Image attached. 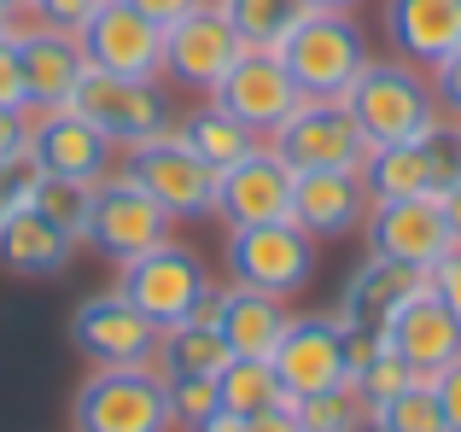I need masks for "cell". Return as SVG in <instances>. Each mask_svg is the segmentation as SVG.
Segmentation results:
<instances>
[{"label": "cell", "mask_w": 461, "mask_h": 432, "mask_svg": "<svg viewBox=\"0 0 461 432\" xmlns=\"http://www.w3.org/2000/svg\"><path fill=\"white\" fill-rule=\"evenodd\" d=\"M350 112V123L362 129L368 147H397V140H420L427 129L444 123V105L432 94V82L420 76L415 65L392 58V65H368L350 94L339 100Z\"/></svg>", "instance_id": "cell-1"}, {"label": "cell", "mask_w": 461, "mask_h": 432, "mask_svg": "<svg viewBox=\"0 0 461 432\" xmlns=\"http://www.w3.org/2000/svg\"><path fill=\"white\" fill-rule=\"evenodd\" d=\"M269 363H275V374H281L286 403L350 380V368H345V328H339V316H293L286 333H281V345L269 351Z\"/></svg>", "instance_id": "cell-15"}, {"label": "cell", "mask_w": 461, "mask_h": 432, "mask_svg": "<svg viewBox=\"0 0 461 432\" xmlns=\"http://www.w3.org/2000/svg\"><path fill=\"white\" fill-rule=\"evenodd\" d=\"M228 274L269 298H293L315 274V239L298 222H258L228 228Z\"/></svg>", "instance_id": "cell-6"}, {"label": "cell", "mask_w": 461, "mask_h": 432, "mask_svg": "<svg viewBox=\"0 0 461 432\" xmlns=\"http://www.w3.org/2000/svg\"><path fill=\"white\" fill-rule=\"evenodd\" d=\"M117 292L164 333V328H181V321L199 316V304L211 298V281H204V263L193 257L187 246L164 239V246H152V251H140V257L123 263Z\"/></svg>", "instance_id": "cell-4"}, {"label": "cell", "mask_w": 461, "mask_h": 432, "mask_svg": "<svg viewBox=\"0 0 461 432\" xmlns=\"http://www.w3.org/2000/svg\"><path fill=\"white\" fill-rule=\"evenodd\" d=\"M123 176L147 187V194L169 216H211L216 211V170L176 135V129H169V135H158V140L129 147Z\"/></svg>", "instance_id": "cell-8"}, {"label": "cell", "mask_w": 461, "mask_h": 432, "mask_svg": "<svg viewBox=\"0 0 461 432\" xmlns=\"http://www.w3.org/2000/svg\"><path fill=\"white\" fill-rule=\"evenodd\" d=\"M216 216H228V228L293 222V164L275 147H258L240 164L216 170Z\"/></svg>", "instance_id": "cell-13"}, {"label": "cell", "mask_w": 461, "mask_h": 432, "mask_svg": "<svg viewBox=\"0 0 461 432\" xmlns=\"http://www.w3.org/2000/svg\"><path fill=\"white\" fill-rule=\"evenodd\" d=\"M286 304L269 292H258V286H222L216 292V333H222V345L234 356H269L275 345H281L286 333Z\"/></svg>", "instance_id": "cell-24"}, {"label": "cell", "mask_w": 461, "mask_h": 432, "mask_svg": "<svg viewBox=\"0 0 461 432\" xmlns=\"http://www.w3.org/2000/svg\"><path fill=\"white\" fill-rule=\"evenodd\" d=\"M35 211H41L53 228H65L70 239H88V222H94V182L41 176V187H35Z\"/></svg>", "instance_id": "cell-32"}, {"label": "cell", "mask_w": 461, "mask_h": 432, "mask_svg": "<svg viewBox=\"0 0 461 432\" xmlns=\"http://www.w3.org/2000/svg\"><path fill=\"white\" fill-rule=\"evenodd\" d=\"M362 234H368L374 257L409 263V269H420V274L450 251V222H444L438 199H374Z\"/></svg>", "instance_id": "cell-16"}, {"label": "cell", "mask_w": 461, "mask_h": 432, "mask_svg": "<svg viewBox=\"0 0 461 432\" xmlns=\"http://www.w3.org/2000/svg\"><path fill=\"white\" fill-rule=\"evenodd\" d=\"M427 292L438 298L444 310H450L456 328H461V246H450V251H444V257L427 269Z\"/></svg>", "instance_id": "cell-36"}, {"label": "cell", "mask_w": 461, "mask_h": 432, "mask_svg": "<svg viewBox=\"0 0 461 432\" xmlns=\"http://www.w3.org/2000/svg\"><path fill=\"white\" fill-rule=\"evenodd\" d=\"M12 23H18V12H12V6H6V0H0V35H6V30H12Z\"/></svg>", "instance_id": "cell-47"}, {"label": "cell", "mask_w": 461, "mask_h": 432, "mask_svg": "<svg viewBox=\"0 0 461 432\" xmlns=\"http://www.w3.org/2000/svg\"><path fill=\"white\" fill-rule=\"evenodd\" d=\"M158 374L164 380H216L228 363H234V351L222 345V333H216V321H181V328H164V339H158Z\"/></svg>", "instance_id": "cell-26"}, {"label": "cell", "mask_w": 461, "mask_h": 432, "mask_svg": "<svg viewBox=\"0 0 461 432\" xmlns=\"http://www.w3.org/2000/svg\"><path fill=\"white\" fill-rule=\"evenodd\" d=\"M438 205H444V222H450V246H461V182L450 194H438Z\"/></svg>", "instance_id": "cell-44"}, {"label": "cell", "mask_w": 461, "mask_h": 432, "mask_svg": "<svg viewBox=\"0 0 461 432\" xmlns=\"http://www.w3.org/2000/svg\"><path fill=\"white\" fill-rule=\"evenodd\" d=\"M169 415L187 432H199L211 415H222V392L216 380H169Z\"/></svg>", "instance_id": "cell-33"}, {"label": "cell", "mask_w": 461, "mask_h": 432, "mask_svg": "<svg viewBox=\"0 0 461 432\" xmlns=\"http://www.w3.org/2000/svg\"><path fill=\"white\" fill-rule=\"evenodd\" d=\"M374 421L385 432H450V421H444V410H438V392H432L427 374H415L397 398H385L380 410H374Z\"/></svg>", "instance_id": "cell-31"}, {"label": "cell", "mask_w": 461, "mask_h": 432, "mask_svg": "<svg viewBox=\"0 0 461 432\" xmlns=\"http://www.w3.org/2000/svg\"><path fill=\"white\" fill-rule=\"evenodd\" d=\"M30 158H35V170H41V176H65V182H105V170H112V140H105L88 117H77L65 105V112H41L30 123Z\"/></svg>", "instance_id": "cell-20"}, {"label": "cell", "mask_w": 461, "mask_h": 432, "mask_svg": "<svg viewBox=\"0 0 461 432\" xmlns=\"http://www.w3.org/2000/svg\"><path fill=\"white\" fill-rule=\"evenodd\" d=\"M350 432H385V427H380V421H374V415H368V421H357Z\"/></svg>", "instance_id": "cell-49"}, {"label": "cell", "mask_w": 461, "mask_h": 432, "mask_svg": "<svg viewBox=\"0 0 461 432\" xmlns=\"http://www.w3.org/2000/svg\"><path fill=\"white\" fill-rule=\"evenodd\" d=\"M304 6H310V12H357L362 0H304Z\"/></svg>", "instance_id": "cell-46"}, {"label": "cell", "mask_w": 461, "mask_h": 432, "mask_svg": "<svg viewBox=\"0 0 461 432\" xmlns=\"http://www.w3.org/2000/svg\"><path fill=\"white\" fill-rule=\"evenodd\" d=\"M70 339H77V351L88 356L94 368H140V363L158 356V339H164V333H158L123 292H105V298H88V304L70 316Z\"/></svg>", "instance_id": "cell-14"}, {"label": "cell", "mask_w": 461, "mask_h": 432, "mask_svg": "<svg viewBox=\"0 0 461 432\" xmlns=\"http://www.w3.org/2000/svg\"><path fill=\"white\" fill-rule=\"evenodd\" d=\"M228 23H234V35L246 47H258V53H275V47L293 35V23L304 18V0H222Z\"/></svg>", "instance_id": "cell-29"}, {"label": "cell", "mask_w": 461, "mask_h": 432, "mask_svg": "<svg viewBox=\"0 0 461 432\" xmlns=\"http://www.w3.org/2000/svg\"><path fill=\"white\" fill-rule=\"evenodd\" d=\"M199 432H246V421H240V415H228V410H222V415H211V421H204Z\"/></svg>", "instance_id": "cell-45"}, {"label": "cell", "mask_w": 461, "mask_h": 432, "mask_svg": "<svg viewBox=\"0 0 461 432\" xmlns=\"http://www.w3.org/2000/svg\"><path fill=\"white\" fill-rule=\"evenodd\" d=\"M6 6L18 12V18H30V6H35V0H6Z\"/></svg>", "instance_id": "cell-48"}, {"label": "cell", "mask_w": 461, "mask_h": 432, "mask_svg": "<svg viewBox=\"0 0 461 432\" xmlns=\"http://www.w3.org/2000/svg\"><path fill=\"white\" fill-rule=\"evenodd\" d=\"M432 392H438V410H444V421H450V432H461V356L432 374Z\"/></svg>", "instance_id": "cell-40"}, {"label": "cell", "mask_w": 461, "mask_h": 432, "mask_svg": "<svg viewBox=\"0 0 461 432\" xmlns=\"http://www.w3.org/2000/svg\"><path fill=\"white\" fill-rule=\"evenodd\" d=\"M368 182L362 170H293V222L310 239H345L368 222Z\"/></svg>", "instance_id": "cell-18"}, {"label": "cell", "mask_w": 461, "mask_h": 432, "mask_svg": "<svg viewBox=\"0 0 461 432\" xmlns=\"http://www.w3.org/2000/svg\"><path fill=\"white\" fill-rule=\"evenodd\" d=\"M409 380H415V374L403 368V356L380 351V356H374V363H368V368L357 374V392L368 398V410H380V403H385V398H397V392H403Z\"/></svg>", "instance_id": "cell-34"}, {"label": "cell", "mask_w": 461, "mask_h": 432, "mask_svg": "<svg viewBox=\"0 0 461 432\" xmlns=\"http://www.w3.org/2000/svg\"><path fill=\"white\" fill-rule=\"evenodd\" d=\"M35 187H41V170H35L30 152L23 158H0V216L35 205Z\"/></svg>", "instance_id": "cell-35"}, {"label": "cell", "mask_w": 461, "mask_h": 432, "mask_svg": "<svg viewBox=\"0 0 461 432\" xmlns=\"http://www.w3.org/2000/svg\"><path fill=\"white\" fill-rule=\"evenodd\" d=\"M18 58H23V100H30V112H65L82 70H88L77 35L41 30V23L18 30Z\"/></svg>", "instance_id": "cell-21"}, {"label": "cell", "mask_w": 461, "mask_h": 432, "mask_svg": "<svg viewBox=\"0 0 461 432\" xmlns=\"http://www.w3.org/2000/svg\"><path fill=\"white\" fill-rule=\"evenodd\" d=\"M169 380L152 363L140 368H94L70 403L77 432H169Z\"/></svg>", "instance_id": "cell-3"}, {"label": "cell", "mask_w": 461, "mask_h": 432, "mask_svg": "<svg viewBox=\"0 0 461 432\" xmlns=\"http://www.w3.org/2000/svg\"><path fill=\"white\" fill-rule=\"evenodd\" d=\"M204 6H222V0H204Z\"/></svg>", "instance_id": "cell-50"}, {"label": "cell", "mask_w": 461, "mask_h": 432, "mask_svg": "<svg viewBox=\"0 0 461 432\" xmlns=\"http://www.w3.org/2000/svg\"><path fill=\"white\" fill-rule=\"evenodd\" d=\"M385 35L397 58L432 70L461 47V0H385Z\"/></svg>", "instance_id": "cell-23"}, {"label": "cell", "mask_w": 461, "mask_h": 432, "mask_svg": "<svg viewBox=\"0 0 461 432\" xmlns=\"http://www.w3.org/2000/svg\"><path fill=\"white\" fill-rule=\"evenodd\" d=\"M298 432H304V427H298Z\"/></svg>", "instance_id": "cell-51"}, {"label": "cell", "mask_w": 461, "mask_h": 432, "mask_svg": "<svg viewBox=\"0 0 461 432\" xmlns=\"http://www.w3.org/2000/svg\"><path fill=\"white\" fill-rule=\"evenodd\" d=\"M293 415H298V427H304V432H350L357 421H368L374 410H368V398L357 392V380H339V386H327V392L298 398Z\"/></svg>", "instance_id": "cell-30"}, {"label": "cell", "mask_w": 461, "mask_h": 432, "mask_svg": "<svg viewBox=\"0 0 461 432\" xmlns=\"http://www.w3.org/2000/svg\"><path fill=\"white\" fill-rule=\"evenodd\" d=\"M30 152V117L0 105V158H23Z\"/></svg>", "instance_id": "cell-41"}, {"label": "cell", "mask_w": 461, "mask_h": 432, "mask_svg": "<svg viewBox=\"0 0 461 432\" xmlns=\"http://www.w3.org/2000/svg\"><path fill=\"white\" fill-rule=\"evenodd\" d=\"M70 112L88 117L112 147H140V140L169 135V100L158 82H135V76H105V70H82Z\"/></svg>", "instance_id": "cell-7"}, {"label": "cell", "mask_w": 461, "mask_h": 432, "mask_svg": "<svg viewBox=\"0 0 461 432\" xmlns=\"http://www.w3.org/2000/svg\"><path fill=\"white\" fill-rule=\"evenodd\" d=\"M275 53H281L286 76L298 82L304 100H345L350 82L374 65L368 35L350 12H304Z\"/></svg>", "instance_id": "cell-2"}, {"label": "cell", "mask_w": 461, "mask_h": 432, "mask_svg": "<svg viewBox=\"0 0 461 432\" xmlns=\"http://www.w3.org/2000/svg\"><path fill=\"white\" fill-rule=\"evenodd\" d=\"M211 105L228 112L234 123H246L251 135H275V129L304 105V94H298V82L286 76L281 53H258V47H246V53L234 58V70L211 88Z\"/></svg>", "instance_id": "cell-11"}, {"label": "cell", "mask_w": 461, "mask_h": 432, "mask_svg": "<svg viewBox=\"0 0 461 432\" xmlns=\"http://www.w3.org/2000/svg\"><path fill=\"white\" fill-rule=\"evenodd\" d=\"M100 12V0H35L30 6V18H41V30H65V35H77L82 23Z\"/></svg>", "instance_id": "cell-37"}, {"label": "cell", "mask_w": 461, "mask_h": 432, "mask_svg": "<svg viewBox=\"0 0 461 432\" xmlns=\"http://www.w3.org/2000/svg\"><path fill=\"white\" fill-rule=\"evenodd\" d=\"M362 182L374 199H438L461 182V123L444 117L420 140H397V147H374L362 164Z\"/></svg>", "instance_id": "cell-5"}, {"label": "cell", "mask_w": 461, "mask_h": 432, "mask_svg": "<svg viewBox=\"0 0 461 432\" xmlns=\"http://www.w3.org/2000/svg\"><path fill=\"white\" fill-rule=\"evenodd\" d=\"M181 140H187L193 152H199L211 170H228V164H240L246 152H258V135H251L246 123H234L228 112H216V105H204V112H193L187 123L176 129Z\"/></svg>", "instance_id": "cell-28"}, {"label": "cell", "mask_w": 461, "mask_h": 432, "mask_svg": "<svg viewBox=\"0 0 461 432\" xmlns=\"http://www.w3.org/2000/svg\"><path fill=\"white\" fill-rule=\"evenodd\" d=\"M240 53H246V41L234 35V23H228L222 6H199V12H187L181 23L164 30V70L181 82V88L211 94L216 82L234 70Z\"/></svg>", "instance_id": "cell-17"}, {"label": "cell", "mask_w": 461, "mask_h": 432, "mask_svg": "<svg viewBox=\"0 0 461 432\" xmlns=\"http://www.w3.org/2000/svg\"><path fill=\"white\" fill-rule=\"evenodd\" d=\"M129 6H135L140 18H152L158 30H169V23H181L187 12H199L204 0H129Z\"/></svg>", "instance_id": "cell-42"}, {"label": "cell", "mask_w": 461, "mask_h": 432, "mask_svg": "<svg viewBox=\"0 0 461 432\" xmlns=\"http://www.w3.org/2000/svg\"><path fill=\"white\" fill-rule=\"evenodd\" d=\"M169 222H176V216L158 205L140 182H129V176H105V182H94L88 246H100L112 263H129V257H140V251L164 246Z\"/></svg>", "instance_id": "cell-12"}, {"label": "cell", "mask_w": 461, "mask_h": 432, "mask_svg": "<svg viewBox=\"0 0 461 432\" xmlns=\"http://www.w3.org/2000/svg\"><path fill=\"white\" fill-rule=\"evenodd\" d=\"M269 147L281 152L293 170H362L368 152H374L339 100H304L269 135Z\"/></svg>", "instance_id": "cell-10"}, {"label": "cell", "mask_w": 461, "mask_h": 432, "mask_svg": "<svg viewBox=\"0 0 461 432\" xmlns=\"http://www.w3.org/2000/svg\"><path fill=\"white\" fill-rule=\"evenodd\" d=\"M420 286H427V274L409 269V263H392V257H362V269L345 281V298H339V328H368L380 333L385 321H392V310L403 304V298H415Z\"/></svg>", "instance_id": "cell-22"}, {"label": "cell", "mask_w": 461, "mask_h": 432, "mask_svg": "<svg viewBox=\"0 0 461 432\" xmlns=\"http://www.w3.org/2000/svg\"><path fill=\"white\" fill-rule=\"evenodd\" d=\"M77 47L88 58V70H105V76L152 82L164 70V30L152 18H140L129 0H100V12L77 30Z\"/></svg>", "instance_id": "cell-9"}, {"label": "cell", "mask_w": 461, "mask_h": 432, "mask_svg": "<svg viewBox=\"0 0 461 432\" xmlns=\"http://www.w3.org/2000/svg\"><path fill=\"white\" fill-rule=\"evenodd\" d=\"M380 333H385V351L403 356L409 374H427V380L461 356V328H456V316L427 292V286H420L415 298H403Z\"/></svg>", "instance_id": "cell-19"}, {"label": "cell", "mask_w": 461, "mask_h": 432, "mask_svg": "<svg viewBox=\"0 0 461 432\" xmlns=\"http://www.w3.org/2000/svg\"><path fill=\"white\" fill-rule=\"evenodd\" d=\"M216 392H222V410L251 421L263 410H281L286 392H281V374H275L269 356H234V363L216 374Z\"/></svg>", "instance_id": "cell-27"}, {"label": "cell", "mask_w": 461, "mask_h": 432, "mask_svg": "<svg viewBox=\"0 0 461 432\" xmlns=\"http://www.w3.org/2000/svg\"><path fill=\"white\" fill-rule=\"evenodd\" d=\"M246 432H298V415H293V403H281V410H263V415H251Z\"/></svg>", "instance_id": "cell-43"}, {"label": "cell", "mask_w": 461, "mask_h": 432, "mask_svg": "<svg viewBox=\"0 0 461 432\" xmlns=\"http://www.w3.org/2000/svg\"><path fill=\"white\" fill-rule=\"evenodd\" d=\"M427 82H432V94H438L444 117H456V123H461V47H456V53H444L438 65L427 70Z\"/></svg>", "instance_id": "cell-39"}, {"label": "cell", "mask_w": 461, "mask_h": 432, "mask_svg": "<svg viewBox=\"0 0 461 432\" xmlns=\"http://www.w3.org/2000/svg\"><path fill=\"white\" fill-rule=\"evenodd\" d=\"M0 105L6 112H30L23 100V58H18V30L0 35Z\"/></svg>", "instance_id": "cell-38"}, {"label": "cell", "mask_w": 461, "mask_h": 432, "mask_svg": "<svg viewBox=\"0 0 461 432\" xmlns=\"http://www.w3.org/2000/svg\"><path fill=\"white\" fill-rule=\"evenodd\" d=\"M70 251H77V239L65 228H53L35 205L0 216V269L23 274V281H47L70 263Z\"/></svg>", "instance_id": "cell-25"}]
</instances>
